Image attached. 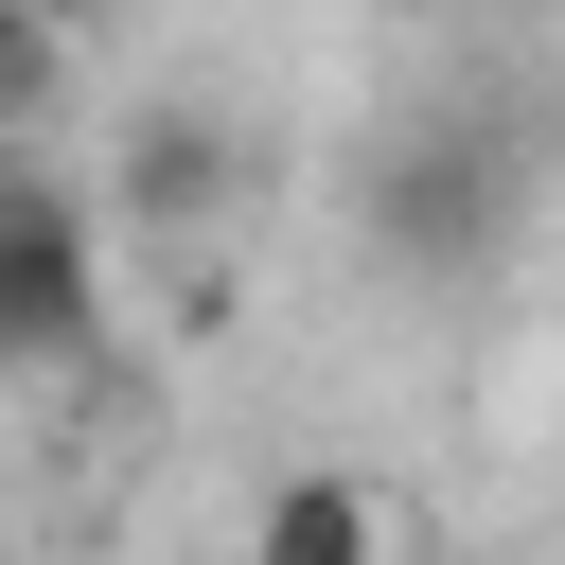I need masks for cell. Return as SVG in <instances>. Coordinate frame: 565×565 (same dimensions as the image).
Listing matches in <instances>:
<instances>
[{"instance_id": "obj_1", "label": "cell", "mask_w": 565, "mask_h": 565, "mask_svg": "<svg viewBox=\"0 0 565 565\" xmlns=\"http://www.w3.org/2000/svg\"><path fill=\"white\" fill-rule=\"evenodd\" d=\"M106 194H71L53 159H0V388H71L106 371Z\"/></svg>"}, {"instance_id": "obj_2", "label": "cell", "mask_w": 565, "mask_h": 565, "mask_svg": "<svg viewBox=\"0 0 565 565\" xmlns=\"http://www.w3.org/2000/svg\"><path fill=\"white\" fill-rule=\"evenodd\" d=\"M512 194H530V159L494 141V124H406L388 159H371V265H406V282H477L494 247H512Z\"/></svg>"}, {"instance_id": "obj_5", "label": "cell", "mask_w": 565, "mask_h": 565, "mask_svg": "<svg viewBox=\"0 0 565 565\" xmlns=\"http://www.w3.org/2000/svg\"><path fill=\"white\" fill-rule=\"evenodd\" d=\"M53 53H71V35H53L35 0H0V141L35 124V88H53Z\"/></svg>"}, {"instance_id": "obj_3", "label": "cell", "mask_w": 565, "mask_h": 565, "mask_svg": "<svg viewBox=\"0 0 565 565\" xmlns=\"http://www.w3.org/2000/svg\"><path fill=\"white\" fill-rule=\"evenodd\" d=\"M230 177H247V159H230L212 106H141V124L106 141V230H124V247H194V230L230 212Z\"/></svg>"}, {"instance_id": "obj_4", "label": "cell", "mask_w": 565, "mask_h": 565, "mask_svg": "<svg viewBox=\"0 0 565 565\" xmlns=\"http://www.w3.org/2000/svg\"><path fill=\"white\" fill-rule=\"evenodd\" d=\"M247 565H406V530H388V494H371V477L300 459V477H265V512H247Z\"/></svg>"}, {"instance_id": "obj_6", "label": "cell", "mask_w": 565, "mask_h": 565, "mask_svg": "<svg viewBox=\"0 0 565 565\" xmlns=\"http://www.w3.org/2000/svg\"><path fill=\"white\" fill-rule=\"evenodd\" d=\"M35 18H53V35H106V18H124V0H35Z\"/></svg>"}]
</instances>
